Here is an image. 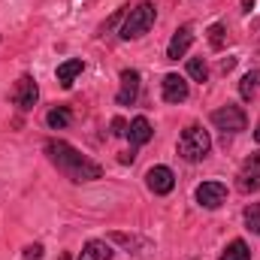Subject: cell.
<instances>
[{
	"instance_id": "obj_23",
	"label": "cell",
	"mask_w": 260,
	"mask_h": 260,
	"mask_svg": "<svg viewBox=\"0 0 260 260\" xmlns=\"http://www.w3.org/2000/svg\"><path fill=\"white\" fill-rule=\"evenodd\" d=\"M124 133H127L124 118H112V136H124Z\"/></svg>"
},
{
	"instance_id": "obj_24",
	"label": "cell",
	"mask_w": 260,
	"mask_h": 260,
	"mask_svg": "<svg viewBox=\"0 0 260 260\" xmlns=\"http://www.w3.org/2000/svg\"><path fill=\"white\" fill-rule=\"evenodd\" d=\"M118 160H121V164H133V160H136V151H133V148H130V151H124V154H121V157H118Z\"/></svg>"
},
{
	"instance_id": "obj_16",
	"label": "cell",
	"mask_w": 260,
	"mask_h": 260,
	"mask_svg": "<svg viewBox=\"0 0 260 260\" xmlns=\"http://www.w3.org/2000/svg\"><path fill=\"white\" fill-rule=\"evenodd\" d=\"M109 239H112V242H118V245H124V248H139V254H148V251H151V242H145V239H139V236H127V233H112Z\"/></svg>"
},
{
	"instance_id": "obj_14",
	"label": "cell",
	"mask_w": 260,
	"mask_h": 260,
	"mask_svg": "<svg viewBox=\"0 0 260 260\" xmlns=\"http://www.w3.org/2000/svg\"><path fill=\"white\" fill-rule=\"evenodd\" d=\"M109 257H112V248L106 242H100V239H91L79 254V260H109Z\"/></svg>"
},
{
	"instance_id": "obj_18",
	"label": "cell",
	"mask_w": 260,
	"mask_h": 260,
	"mask_svg": "<svg viewBox=\"0 0 260 260\" xmlns=\"http://www.w3.org/2000/svg\"><path fill=\"white\" fill-rule=\"evenodd\" d=\"M248 257H251V251H248V245L242 239H233L221 254V260H248Z\"/></svg>"
},
{
	"instance_id": "obj_8",
	"label": "cell",
	"mask_w": 260,
	"mask_h": 260,
	"mask_svg": "<svg viewBox=\"0 0 260 260\" xmlns=\"http://www.w3.org/2000/svg\"><path fill=\"white\" fill-rule=\"evenodd\" d=\"M160 88H164V100L167 103H185L188 100V82L179 73H167Z\"/></svg>"
},
{
	"instance_id": "obj_26",
	"label": "cell",
	"mask_w": 260,
	"mask_h": 260,
	"mask_svg": "<svg viewBox=\"0 0 260 260\" xmlns=\"http://www.w3.org/2000/svg\"><path fill=\"white\" fill-rule=\"evenodd\" d=\"M254 139L260 142V121H257V130H254Z\"/></svg>"
},
{
	"instance_id": "obj_1",
	"label": "cell",
	"mask_w": 260,
	"mask_h": 260,
	"mask_svg": "<svg viewBox=\"0 0 260 260\" xmlns=\"http://www.w3.org/2000/svg\"><path fill=\"white\" fill-rule=\"evenodd\" d=\"M46 154H49V160L58 167V173H64L70 182H94V179L103 176L100 164L88 160L82 151H76V148H73L70 142H64V139H49V142H46Z\"/></svg>"
},
{
	"instance_id": "obj_21",
	"label": "cell",
	"mask_w": 260,
	"mask_h": 260,
	"mask_svg": "<svg viewBox=\"0 0 260 260\" xmlns=\"http://www.w3.org/2000/svg\"><path fill=\"white\" fill-rule=\"evenodd\" d=\"M224 37H227V27L224 24H212L209 27V46L212 49H221L224 46Z\"/></svg>"
},
{
	"instance_id": "obj_11",
	"label": "cell",
	"mask_w": 260,
	"mask_h": 260,
	"mask_svg": "<svg viewBox=\"0 0 260 260\" xmlns=\"http://www.w3.org/2000/svg\"><path fill=\"white\" fill-rule=\"evenodd\" d=\"M139 97V73L136 70H121V88H118V106H130Z\"/></svg>"
},
{
	"instance_id": "obj_25",
	"label": "cell",
	"mask_w": 260,
	"mask_h": 260,
	"mask_svg": "<svg viewBox=\"0 0 260 260\" xmlns=\"http://www.w3.org/2000/svg\"><path fill=\"white\" fill-rule=\"evenodd\" d=\"M242 6H245V12H251V6H254V0H242Z\"/></svg>"
},
{
	"instance_id": "obj_5",
	"label": "cell",
	"mask_w": 260,
	"mask_h": 260,
	"mask_svg": "<svg viewBox=\"0 0 260 260\" xmlns=\"http://www.w3.org/2000/svg\"><path fill=\"white\" fill-rule=\"evenodd\" d=\"M236 188H239L242 194L260 191V151H254V154L242 164V170H239V176H236Z\"/></svg>"
},
{
	"instance_id": "obj_19",
	"label": "cell",
	"mask_w": 260,
	"mask_h": 260,
	"mask_svg": "<svg viewBox=\"0 0 260 260\" xmlns=\"http://www.w3.org/2000/svg\"><path fill=\"white\" fill-rule=\"evenodd\" d=\"M188 76H191L194 82H206V79H209L206 61H203V58H191V61H188Z\"/></svg>"
},
{
	"instance_id": "obj_9",
	"label": "cell",
	"mask_w": 260,
	"mask_h": 260,
	"mask_svg": "<svg viewBox=\"0 0 260 260\" xmlns=\"http://www.w3.org/2000/svg\"><path fill=\"white\" fill-rule=\"evenodd\" d=\"M224 197H227V188H224L221 182H203V185L197 188V203H200L203 209H218V206L224 203Z\"/></svg>"
},
{
	"instance_id": "obj_3",
	"label": "cell",
	"mask_w": 260,
	"mask_h": 260,
	"mask_svg": "<svg viewBox=\"0 0 260 260\" xmlns=\"http://www.w3.org/2000/svg\"><path fill=\"white\" fill-rule=\"evenodd\" d=\"M154 18H157L154 3H148V0L139 3L136 9H130V15L124 18V24H121V37H124V40H136V37L148 34L151 24H154Z\"/></svg>"
},
{
	"instance_id": "obj_13",
	"label": "cell",
	"mask_w": 260,
	"mask_h": 260,
	"mask_svg": "<svg viewBox=\"0 0 260 260\" xmlns=\"http://www.w3.org/2000/svg\"><path fill=\"white\" fill-rule=\"evenodd\" d=\"M82 70H85V64H82L79 58H70V61H64V64H58V82H61L64 88H70Z\"/></svg>"
},
{
	"instance_id": "obj_6",
	"label": "cell",
	"mask_w": 260,
	"mask_h": 260,
	"mask_svg": "<svg viewBox=\"0 0 260 260\" xmlns=\"http://www.w3.org/2000/svg\"><path fill=\"white\" fill-rule=\"evenodd\" d=\"M37 97H40V88H37V82L30 79V76H21L18 82H15V88H12V103L18 106V109H34V103H37Z\"/></svg>"
},
{
	"instance_id": "obj_20",
	"label": "cell",
	"mask_w": 260,
	"mask_h": 260,
	"mask_svg": "<svg viewBox=\"0 0 260 260\" xmlns=\"http://www.w3.org/2000/svg\"><path fill=\"white\" fill-rule=\"evenodd\" d=\"M245 230L260 233V203H251V206L245 209Z\"/></svg>"
},
{
	"instance_id": "obj_2",
	"label": "cell",
	"mask_w": 260,
	"mask_h": 260,
	"mask_svg": "<svg viewBox=\"0 0 260 260\" xmlns=\"http://www.w3.org/2000/svg\"><path fill=\"white\" fill-rule=\"evenodd\" d=\"M209 148H212V139H209V133L200 127V124H191V127L182 130V136H179V154L188 164L203 160L209 154Z\"/></svg>"
},
{
	"instance_id": "obj_15",
	"label": "cell",
	"mask_w": 260,
	"mask_h": 260,
	"mask_svg": "<svg viewBox=\"0 0 260 260\" xmlns=\"http://www.w3.org/2000/svg\"><path fill=\"white\" fill-rule=\"evenodd\" d=\"M70 121H73V115H70L67 106H55V109H49V115H46V124H49L52 130L70 127Z\"/></svg>"
},
{
	"instance_id": "obj_4",
	"label": "cell",
	"mask_w": 260,
	"mask_h": 260,
	"mask_svg": "<svg viewBox=\"0 0 260 260\" xmlns=\"http://www.w3.org/2000/svg\"><path fill=\"white\" fill-rule=\"evenodd\" d=\"M212 124H215L218 130H224V133H239V130H245L248 118H245L242 106L227 103V106H221V109L212 112Z\"/></svg>"
},
{
	"instance_id": "obj_7",
	"label": "cell",
	"mask_w": 260,
	"mask_h": 260,
	"mask_svg": "<svg viewBox=\"0 0 260 260\" xmlns=\"http://www.w3.org/2000/svg\"><path fill=\"white\" fill-rule=\"evenodd\" d=\"M145 185L151 188V194H170L173 188H176V176H173V170L170 167H151L148 173H145Z\"/></svg>"
},
{
	"instance_id": "obj_10",
	"label": "cell",
	"mask_w": 260,
	"mask_h": 260,
	"mask_svg": "<svg viewBox=\"0 0 260 260\" xmlns=\"http://www.w3.org/2000/svg\"><path fill=\"white\" fill-rule=\"evenodd\" d=\"M191 43H194V30L185 24V27H179L176 34H173V40H170V46H167V58L170 61H179V58H185V52L191 49Z\"/></svg>"
},
{
	"instance_id": "obj_12",
	"label": "cell",
	"mask_w": 260,
	"mask_h": 260,
	"mask_svg": "<svg viewBox=\"0 0 260 260\" xmlns=\"http://www.w3.org/2000/svg\"><path fill=\"white\" fill-rule=\"evenodd\" d=\"M127 136H130V145L136 148V145H145V142L154 136V130H151V124H148V118H145V115H139V118H133V121H130Z\"/></svg>"
},
{
	"instance_id": "obj_17",
	"label": "cell",
	"mask_w": 260,
	"mask_h": 260,
	"mask_svg": "<svg viewBox=\"0 0 260 260\" xmlns=\"http://www.w3.org/2000/svg\"><path fill=\"white\" fill-rule=\"evenodd\" d=\"M257 88H260V70L245 73L242 82H239V94H242V100H251V97L257 94Z\"/></svg>"
},
{
	"instance_id": "obj_22",
	"label": "cell",
	"mask_w": 260,
	"mask_h": 260,
	"mask_svg": "<svg viewBox=\"0 0 260 260\" xmlns=\"http://www.w3.org/2000/svg\"><path fill=\"white\" fill-rule=\"evenodd\" d=\"M24 257L27 260H40L43 257V245H27V248H24Z\"/></svg>"
}]
</instances>
